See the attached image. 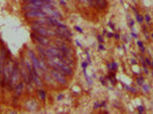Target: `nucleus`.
<instances>
[{
    "label": "nucleus",
    "mask_w": 153,
    "mask_h": 114,
    "mask_svg": "<svg viewBox=\"0 0 153 114\" xmlns=\"http://www.w3.org/2000/svg\"><path fill=\"white\" fill-rule=\"evenodd\" d=\"M13 65L14 62L10 58H7L5 66H4V71H2V80H1V84H2V88H6L9 83L10 80V76H12V72H13Z\"/></svg>",
    "instance_id": "f257e3e1"
},
{
    "label": "nucleus",
    "mask_w": 153,
    "mask_h": 114,
    "mask_svg": "<svg viewBox=\"0 0 153 114\" xmlns=\"http://www.w3.org/2000/svg\"><path fill=\"white\" fill-rule=\"evenodd\" d=\"M19 79H21V66H19V62L15 61L13 65V72L10 76V80H9V83L7 86L8 90H13L14 87L19 82Z\"/></svg>",
    "instance_id": "f03ea898"
},
{
    "label": "nucleus",
    "mask_w": 153,
    "mask_h": 114,
    "mask_svg": "<svg viewBox=\"0 0 153 114\" xmlns=\"http://www.w3.org/2000/svg\"><path fill=\"white\" fill-rule=\"evenodd\" d=\"M27 56H29V58H30V61H31L33 67L38 71L39 73H41V72L45 73V72H47V67H46V65H45V62H44L42 59H40V58H38V57L36 56V54H34L33 51L32 50L27 51Z\"/></svg>",
    "instance_id": "7ed1b4c3"
},
{
    "label": "nucleus",
    "mask_w": 153,
    "mask_h": 114,
    "mask_svg": "<svg viewBox=\"0 0 153 114\" xmlns=\"http://www.w3.org/2000/svg\"><path fill=\"white\" fill-rule=\"evenodd\" d=\"M32 31L38 33L40 36L44 37H51V36H56L55 31H51L48 27H46V25H33L32 26Z\"/></svg>",
    "instance_id": "20e7f679"
},
{
    "label": "nucleus",
    "mask_w": 153,
    "mask_h": 114,
    "mask_svg": "<svg viewBox=\"0 0 153 114\" xmlns=\"http://www.w3.org/2000/svg\"><path fill=\"white\" fill-rule=\"evenodd\" d=\"M55 33H56V36H58L59 38H62L63 40H65V41H70L71 38H72V33H71L70 30H69L66 26L56 27Z\"/></svg>",
    "instance_id": "39448f33"
},
{
    "label": "nucleus",
    "mask_w": 153,
    "mask_h": 114,
    "mask_svg": "<svg viewBox=\"0 0 153 114\" xmlns=\"http://www.w3.org/2000/svg\"><path fill=\"white\" fill-rule=\"evenodd\" d=\"M51 76L54 78L55 82L59 83V84H62V86H65V84H66V82H68V81H66V78H65V76H64V74H62L59 71L51 69Z\"/></svg>",
    "instance_id": "423d86ee"
},
{
    "label": "nucleus",
    "mask_w": 153,
    "mask_h": 114,
    "mask_svg": "<svg viewBox=\"0 0 153 114\" xmlns=\"http://www.w3.org/2000/svg\"><path fill=\"white\" fill-rule=\"evenodd\" d=\"M24 16L26 19H46L48 17V15L44 13L42 10H29L24 12Z\"/></svg>",
    "instance_id": "0eeeda50"
},
{
    "label": "nucleus",
    "mask_w": 153,
    "mask_h": 114,
    "mask_svg": "<svg viewBox=\"0 0 153 114\" xmlns=\"http://www.w3.org/2000/svg\"><path fill=\"white\" fill-rule=\"evenodd\" d=\"M31 37L32 39L37 42V44H40V46H44V47H47L48 44H51V41H49V39L47 38V37H44V36H40L38 33H36V32H32L31 33Z\"/></svg>",
    "instance_id": "6e6552de"
},
{
    "label": "nucleus",
    "mask_w": 153,
    "mask_h": 114,
    "mask_svg": "<svg viewBox=\"0 0 153 114\" xmlns=\"http://www.w3.org/2000/svg\"><path fill=\"white\" fill-rule=\"evenodd\" d=\"M46 53H47V57H59L63 58L64 54L58 49V47H46Z\"/></svg>",
    "instance_id": "1a4fd4ad"
},
{
    "label": "nucleus",
    "mask_w": 153,
    "mask_h": 114,
    "mask_svg": "<svg viewBox=\"0 0 153 114\" xmlns=\"http://www.w3.org/2000/svg\"><path fill=\"white\" fill-rule=\"evenodd\" d=\"M7 55H8V51L5 49V47H0V78L2 76V71H4V66L7 61Z\"/></svg>",
    "instance_id": "9d476101"
},
{
    "label": "nucleus",
    "mask_w": 153,
    "mask_h": 114,
    "mask_svg": "<svg viewBox=\"0 0 153 114\" xmlns=\"http://www.w3.org/2000/svg\"><path fill=\"white\" fill-rule=\"evenodd\" d=\"M24 89H25V83H24V81L22 80V81H19V82L14 87V93H15L16 97L22 96V94L24 93Z\"/></svg>",
    "instance_id": "9b49d317"
},
{
    "label": "nucleus",
    "mask_w": 153,
    "mask_h": 114,
    "mask_svg": "<svg viewBox=\"0 0 153 114\" xmlns=\"http://www.w3.org/2000/svg\"><path fill=\"white\" fill-rule=\"evenodd\" d=\"M25 107L29 110V111H31V112H34V111H37L38 110V103L34 101V99H29V101L25 103Z\"/></svg>",
    "instance_id": "f8f14e48"
},
{
    "label": "nucleus",
    "mask_w": 153,
    "mask_h": 114,
    "mask_svg": "<svg viewBox=\"0 0 153 114\" xmlns=\"http://www.w3.org/2000/svg\"><path fill=\"white\" fill-rule=\"evenodd\" d=\"M47 22H48V24H51L53 26H56V27H59V26H65L63 22H61L58 19H55V17H51V16H48L47 17Z\"/></svg>",
    "instance_id": "ddd939ff"
},
{
    "label": "nucleus",
    "mask_w": 153,
    "mask_h": 114,
    "mask_svg": "<svg viewBox=\"0 0 153 114\" xmlns=\"http://www.w3.org/2000/svg\"><path fill=\"white\" fill-rule=\"evenodd\" d=\"M41 6H38V5H34V4H24L22 9L24 12H29V10H41Z\"/></svg>",
    "instance_id": "4468645a"
},
{
    "label": "nucleus",
    "mask_w": 153,
    "mask_h": 114,
    "mask_svg": "<svg viewBox=\"0 0 153 114\" xmlns=\"http://www.w3.org/2000/svg\"><path fill=\"white\" fill-rule=\"evenodd\" d=\"M108 6V2H106V0H93V7H97L98 9H105Z\"/></svg>",
    "instance_id": "2eb2a0df"
},
{
    "label": "nucleus",
    "mask_w": 153,
    "mask_h": 114,
    "mask_svg": "<svg viewBox=\"0 0 153 114\" xmlns=\"http://www.w3.org/2000/svg\"><path fill=\"white\" fill-rule=\"evenodd\" d=\"M38 96L41 101H46V98H47V94L44 89H38Z\"/></svg>",
    "instance_id": "dca6fc26"
},
{
    "label": "nucleus",
    "mask_w": 153,
    "mask_h": 114,
    "mask_svg": "<svg viewBox=\"0 0 153 114\" xmlns=\"http://www.w3.org/2000/svg\"><path fill=\"white\" fill-rule=\"evenodd\" d=\"M134 12H135V15H136V19H137V22L142 23V22H143V16H142V15H140V14H138V12H137L135 8H134Z\"/></svg>",
    "instance_id": "f3484780"
},
{
    "label": "nucleus",
    "mask_w": 153,
    "mask_h": 114,
    "mask_svg": "<svg viewBox=\"0 0 153 114\" xmlns=\"http://www.w3.org/2000/svg\"><path fill=\"white\" fill-rule=\"evenodd\" d=\"M83 74H85V76H86V80H87L88 84H89V86H91V79H90L89 76L87 74V71H86V70H83Z\"/></svg>",
    "instance_id": "a211bd4d"
},
{
    "label": "nucleus",
    "mask_w": 153,
    "mask_h": 114,
    "mask_svg": "<svg viewBox=\"0 0 153 114\" xmlns=\"http://www.w3.org/2000/svg\"><path fill=\"white\" fill-rule=\"evenodd\" d=\"M137 44H138V47L140 48V50L144 53V51H145V48H144V44H143V42H142V41H138V42H137Z\"/></svg>",
    "instance_id": "6ab92c4d"
},
{
    "label": "nucleus",
    "mask_w": 153,
    "mask_h": 114,
    "mask_svg": "<svg viewBox=\"0 0 153 114\" xmlns=\"http://www.w3.org/2000/svg\"><path fill=\"white\" fill-rule=\"evenodd\" d=\"M103 105H105V101H103V103H96L95 105H94V107H95V108H100L101 106H103Z\"/></svg>",
    "instance_id": "aec40b11"
},
{
    "label": "nucleus",
    "mask_w": 153,
    "mask_h": 114,
    "mask_svg": "<svg viewBox=\"0 0 153 114\" xmlns=\"http://www.w3.org/2000/svg\"><path fill=\"white\" fill-rule=\"evenodd\" d=\"M137 82H138V84H144V79L143 78H137Z\"/></svg>",
    "instance_id": "412c9836"
},
{
    "label": "nucleus",
    "mask_w": 153,
    "mask_h": 114,
    "mask_svg": "<svg viewBox=\"0 0 153 114\" xmlns=\"http://www.w3.org/2000/svg\"><path fill=\"white\" fill-rule=\"evenodd\" d=\"M87 65H88V62H83V63H82V69H83V70H87Z\"/></svg>",
    "instance_id": "4be33fe9"
},
{
    "label": "nucleus",
    "mask_w": 153,
    "mask_h": 114,
    "mask_svg": "<svg viewBox=\"0 0 153 114\" xmlns=\"http://www.w3.org/2000/svg\"><path fill=\"white\" fill-rule=\"evenodd\" d=\"M145 19H146L147 23H150V22H151V17H150L149 15H145Z\"/></svg>",
    "instance_id": "5701e85b"
},
{
    "label": "nucleus",
    "mask_w": 153,
    "mask_h": 114,
    "mask_svg": "<svg viewBox=\"0 0 153 114\" xmlns=\"http://www.w3.org/2000/svg\"><path fill=\"white\" fill-rule=\"evenodd\" d=\"M129 26H130V27L134 26V21H133V19H129Z\"/></svg>",
    "instance_id": "b1692460"
},
{
    "label": "nucleus",
    "mask_w": 153,
    "mask_h": 114,
    "mask_svg": "<svg viewBox=\"0 0 153 114\" xmlns=\"http://www.w3.org/2000/svg\"><path fill=\"white\" fill-rule=\"evenodd\" d=\"M97 39H98V41H100V44H103V38L101 36H97Z\"/></svg>",
    "instance_id": "393cba45"
},
{
    "label": "nucleus",
    "mask_w": 153,
    "mask_h": 114,
    "mask_svg": "<svg viewBox=\"0 0 153 114\" xmlns=\"http://www.w3.org/2000/svg\"><path fill=\"white\" fill-rule=\"evenodd\" d=\"M111 66H112V69H113V70H115V69H117V66H118V65H117V63H114V62H113V63L111 64Z\"/></svg>",
    "instance_id": "a878e982"
},
{
    "label": "nucleus",
    "mask_w": 153,
    "mask_h": 114,
    "mask_svg": "<svg viewBox=\"0 0 153 114\" xmlns=\"http://www.w3.org/2000/svg\"><path fill=\"white\" fill-rule=\"evenodd\" d=\"M144 61H145V62H146V64H147V65H151V63H152V62H151V61H150V59H149V58H145V59H144Z\"/></svg>",
    "instance_id": "bb28decb"
},
{
    "label": "nucleus",
    "mask_w": 153,
    "mask_h": 114,
    "mask_svg": "<svg viewBox=\"0 0 153 114\" xmlns=\"http://www.w3.org/2000/svg\"><path fill=\"white\" fill-rule=\"evenodd\" d=\"M108 26H110L111 29H114V24H113L112 22H108Z\"/></svg>",
    "instance_id": "cd10ccee"
},
{
    "label": "nucleus",
    "mask_w": 153,
    "mask_h": 114,
    "mask_svg": "<svg viewBox=\"0 0 153 114\" xmlns=\"http://www.w3.org/2000/svg\"><path fill=\"white\" fill-rule=\"evenodd\" d=\"M143 88H144L145 91H149V86L147 84H143Z\"/></svg>",
    "instance_id": "c85d7f7f"
},
{
    "label": "nucleus",
    "mask_w": 153,
    "mask_h": 114,
    "mask_svg": "<svg viewBox=\"0 0 153 114\" xmlns=\"http://www.w3.org/2000/svg\"><path fill=\"white\" fill-rule=\"evenodd\" d=\"M76 31H79V32H81V33H82V29H81V27H79V26L76 25Z\"/></svg>",
    "instance_id": "c756f323"
},
{
    "label": "nucleus",
    "mask_w": 153,
    "mask_h": 114,
    "mask_svg": "<svg viewBox=\"0 0 153 114\" xmlns=\"http://www.w3.org/2000/svg\"><path fill=\"white\" fill-rule=\"evenodd\" d=\"M86 55H87V62H88V63H90V56H89V54H88V53H86Z\"/></svg>",
    "instance_id": "7c9ffc66"
},
{
    "label": "nucleus",
    "mask_w": 153,
    "mask_h": 114,
    "mask_svg": "<svg viewBox=\"0 0 153 114\" xmlns=\"http://www.w3.org/2000/svg\"><path fill=\"white\" fill-rule=\"evenodd\" d=\"M98 49H100V50H104V46H103V44H101L100 46H98Z\"/></svg>",
    "instance_id": "2f4dec72"
},
{
    "label": "nucleus",
    "mask_w": 153,
    "mask_h": 114,
    "mask_svg": "<svg viewBox=\"0 0 153 114\" xmlns=\"http://www.w3.org/2000/svg\"><path fill=\"white\" fill-rule=\"evenodd\" d=\"M138 112H140V113H142V112H144V108H143V106H140V107H138Z\"/></svg>",
    "instance_id": "473e14b6"
},
{
    "label": "nucleus",
    "mask_w": 153,
    "mask_h": 114,
    "mask_svg": "<svg viewBox=\"0 0 153 114\" xmlns=\"http://www.w3.org/2000/svg\"><path fill=\"white\" fill-rule=\"evenodd\" d=\"M62 98H63V94H61L59 96H57V99H58V101H61Z\"/></svg>",
    "instance_id": "72a5a7b5"
},
{
    "label": "nucleus",
    "mask_w": 153,
    "mask_h": 114,
    "mask_svg": "<svg viewBox=\"0 0 153 114\" xmlns=\"http://www.w3.org/2000/svg\"><path fill=\"white\" fill-rule=\"evenodd\" d=\"M130 62H131V64H136V63H137V62H136V59H134V58H133V59H130Z\"/></svg>",
    "instance_id": "f704fd0d"
},
{
    "label": "nucleus",
    "mask_w": 153,
    "mask_h": 114,
    "mask_svg": "<svg viewBox=\"0 0 153 114\" xmlns=\"http://www.w3.org/2000/svg\"><path fill=\"white\" fill-rule=\"evenodd\" d=\"M131 36H133V37H134V38H137V34H136V33H135V32H133V33H131Z\"/></svg>",
    "instance_id": "c9c22d12"
},
{
    "label": "nucleus",
    "mask_w": 153,
    "mask_h": 114,
    "mask_svg": "<svg viewBox=\"0 0 153 114\" xmlns=\"http://www.w3.org/2000/svg\"><path fill=\"white\" fill-rule=\"evenodd\" d=\"M76 46H78V47H81V44H80V42H79L78 40H76Z\"/></svg>",
    "instance_id": "e433bc0d"
},
{
    "label": "nucleus",
    "mask_w": 153,
    "mask_h": 114,
    "mask_svg": "<svg viewBox=\"0 0 153 114\" xmlns=\"http://www.w3.org/2000/svg\"><path fill=\"white\" fill-rule=\"evenodd\" d=\"M101 82H102L103 84H105V80H104V79H103V78H101Z\"/></svg>",
    "instance_id": "4c0bfd02"
},
{
    "label": "nucleus",
    "mask_w": 153,
    "mask_h": 114,
    "mask_svg": "<svg viewBox=\"0 0 153 114\" xmlns=\"http://www.w3.org/2000/svg\"><path fill=\"white\" fill-rule=\"evenodd\" d=\"M108 37H110V38H111V37H113V34H112V33H108Z\"/></svg>",
    "instance_id": "58836bf2"
},
{
    "label": "nucleus",
    "mask_w": 153,
    "mask_h": 114,
    "mask_svg": "<svg viewBox=\"0 0 153 114\" xmlns=\"http://www.w3.org/2000/svg\"><path fill=\"white\" fill-rule=\"evenodd\" d=\"M152 38H153V34H152Z\"/></svg>",
    "instance_id": "ea45409f"
},
{
    "label": "nucleus",
    "mask_w": 153,
    "mask_h": 114,
    "mask_svg": "<svg viewBox=\"0 0 153 114\" xmlns=\"http://www.w3.org/2000/svg\"><path fill=\"white\" fill-rule=\"evenodd\" d=\"M152 76H153V74H152Z\"/></svg>",
    "instance_id": "a19ab883"
}]
</instances>
